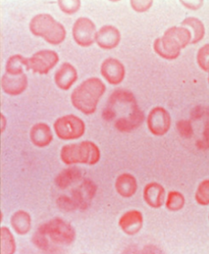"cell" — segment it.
<instances>
[{"label":"cell","mask_w":209,"mask_h":254,"mask_svg":"<svg viewBox=\"0 0 209 254\" xmlns=\"http://www.w3.org/2000/svg\"><path fill=\"white\" fill-rule=\"evenodd\" d=\"M143 214L136 209L126 211L122 214L118 222L122 231L129 236L139 234L143 226Z\"/></svg>","instance_id":"13"},{"label":"cell","mask_w":209,"mask_h":254,"mask_svg":"<svg viewBox=\"0 0 209 254\" xmlns=\"http://www.w3.org/2000/svg\"><path fill=\"white\" fill-rule=\"evenodd\" d=\"M171 123L170 114L163 107H153L146 118L148 129L157 137L166 134L171 127Z\"/></svg>","instance_id":"9"},{"label":"cell","mask_w":209,"mask_h":254,"mask_svg":"<svg viewBox=\"0 0 209 254\" xmlns=\"http://www.w3.org/2000/svg\"><path fill=\"white\" fill-rule=\"evenodd\" d=\"M59 62V55L52 50H42L29 58L28 71L39 75L48 74Z\"/></svg>","instance_id":"8"},{"label":"cell","mask_w":209,"mask_h":254,"mask_svg":"<svg viewBox=\"0 0 209 254\" xmlns=\"http://www.w3.org/2000/svg\"><path fill=\"white\" fill-rule=\"evenodd\" d=\"M6 119L5 118L3 114L1 115V128H2V133H3V131L6 129Z\"/></svg>","instance_id":"33"},{"label":"cell","mask_w":209,"mask_h":254,"mask_svg":"<svg viewBox=\"0 0 209 254\" xmlns=\"http://www.w3.org/2000/svg\"><path fill=\"white\" fill-rule=\"evenodd\" d=\"M105 91L106 85L100 78H88L72 91L71 103L77 111L91 115L96 112L98 103Z\"/></svg>","instance_id":"3"},{"label":"cell","mask_w":209,"mask_h":254,"mask_svg":"<svg viewBox=\"0 0 209 254\" xmlns=\"http://www.w3.org/2000/svg\"><path fill=\"white\" fill-rule=\"evenodd\" d=\"M54 132L63 141L77 140L84 136L86 126L83 119L72 114L63 115L54 123Z\"/></svg>","instance_id":"7"},{"label":"cell","mask_w":209,"mask_h":254,"mask_svg":"<svg viewBox=\"0 0 209 254\" xmlns=\"http://www.w3.org/2000/svg\"><path fill=\"white\" fill-rule=\"evenodd\" d=\"M57 204L58 207L63 211H74L77 210L75 202L72 200V197L68 196V195H61L57 200Z\"/></svg>","instance_id":"29"},{"label":"cell","mask_w":209,"mask_h":254,"mask_svg":"<svg viewBox=\"0 0 209 254\" xmlns=\"http://www.w3.org/2000/svg\"><path fill=\"white\" fill-rule=\"evenodd\" d=\"M105 121L113 123L122 133H130L141 127L145 115L140 108L136 96L127 89H117L110 95L103 111Z\"/></svg>","instance_id":"1"},{"label":"cell","mask_w":209,"mask_h":254,"mask_svg":"<svg viewBox=\"0 0 209 254\" xmlns=\"http://www.w3.org/2000/svg\"><path fill=\"white\" fill-rule=\"evenodd\" d=\"M97 187L93 181L89 179L84 180L79 186L72 190L71 195L72 200L79 210H86L93 200L96 195Z\"/></svg>","instance_id":"12"},{"label":"cell","mask_w":209,"mask_h":254,"mask_svg":"<svg viewBox=\"0 0 209 254\" xmlns=\"http://www.w3.org/2000/svg\"><path fill=\"white\" fill-rule=\"evenodd\" d=\"M96 26L90 18L80 17L74 22L72 35L74 41L80 47H90L96 39Z\"/></svg>","instance_id":"10"},{"label":"cell","mask_w":209,"mask_h":254,"mask_svg":"<svg viewBox=\"0 0 209 254\" xmlns=\"http://www.w3.org/2000/svg\"><path fill=\"white\" fill-rule=\"evenodd\" d=\"M76 239V231L70 222L54 218L38 226L32 237L33 244L38 250L48 253H61Z\"/></svg>","instance_id":"2"},{"label":"cell","mask_w":209,"mask_h":254,"mask_svg":"<svg viewBox=\"0 0 209 254\" xmlns=\"http://www.w3.org/2000/svg\"><path fill=\"white\" fill-rule=\"evenodd\" d=\"M100 149L96 144L91 141L72 143L62 147L60 158L67 165H95L100 160Z\"/></svg>","instance_id":"6"},{"label":"cell","mask_w":209,"mask_h":254,"mask_svg":"<svg viewBox=\"0 0 209 254\" xmlns=\"http://www.w3.org/2000/svg\"><path fill=\"white\" fill-rule=\"evenodd\" d=\"M115 188L120 196L126 198H131L137 191V180L131 173H122L116 178Z\"/></svg>","instance_id":"19"},{"label":"cell","mask_w":209,"mask_h":254,"mask_svg":"<svg viewBox=\"0 0 209 254\" xmlns=\"http://www.w3.org/2000/svg\"><path fill=\"white\" fill-rule=\"evenodd\" d=\"M100 72L106 81L112 85H119L125 79V66L115 58H107L102 62Z\"/></svg>","instance_id":"11"},{"label":"cell","mask_w":209,"mask_h":254,"mask_svg":"<svg viewBox=\"0 0 209 254\" xmlns=\"http://www.w3.org/2000/svg\"><path fill=\"white\" fill-rule=\"evenodd\" d=\"M81 171L76 167H70L63 169L54 180L55 185L61 189H66L74 183L80 181L81 178Z\"/></svg>","instance_id":"21"},{"label":"cell","mask_w":209,"mask_h":254,"mask_svg":"<svg viewBox=\"0 0 209 254\" xmlns=\"http://www.w3.org/2000/svg\"><path fill=\"white\" fill-rule=\"evenodd\" d=\"M10 226L18 235L24 236L28 234L32 227V219L27 211L18 210L10 218Z\"/></svg>","instance_id":"20"},{"label":"cell","mask_w":209,"mask_h":254,"mask_svg":"<svg viewBox=\"0 0 209 254\" xmlns=\"http://www.w3.org/2000/svg\"><path fill=\"white\" fill-rule=\"evenodd\" d=\"M164 204L169 211H173V212L179 211L185 206V195L178 190H170L165 196Z\"/></svg>","instance_id":"25"},{"label":"cell","mask_w":209,"mask_h":254,"mask_svg":"<svg viewBox=\"0 0 209 254\" xmlns=\"http://www.w3.org/2000/svg\"><path fill=\"white\" fill-rule=\"evenodd\" d=\"M30 138L33 145L38 148H45L51 144L54 140V134L48 124L38 123L31 127Z\"/></svg>","instance_id":"18"},{"label":"cell","mask_w":209,"mask_h":254,"mask_svg":"<svg viewBox=\"0 0 209 254\" xmlns=\"http://www.w3.org/2000/svg\"><path fill=\"white\" fill-rule=\"evenodd\" d=\"M29 29L33 35L43 38L53 46L61 45L66 40L65 26L52 15L46 13L34 16L29 23Z\"/></svg>","instance_id":"5"},{"label":"cell","mask_w":209,"mask_h":254,"mask_svg":"<svg viewBox=\"0 0 209 254\" xmlns=\"http://www.w3.org/2000/svg\"><path fill=\"white\" fill-rule=\"evenodd\" d=\"M142 197L145 203L149 207L153 209L160 208L165 203V189L159 183H149L144 188Z\"/></svg>","instance_id":"17"},{"label":"cell","mask_w":209,"mask_h":254,"mask_svg":"<svg viewBox=\"0 0 209 254\" xmlns=\"http://www.w3.org/2000/svg\"><path fill=\"white\" fill-rule=\"evenodd\" d=\"M195 200L201 206L209 204V180L205 179L200 183L195 192Z\"/></svg>","instance_id":"26"},{"label":"cell","mask_w":209,"mask_h":254,"mask_svg":"<svg viewBox=\"0 0 209 254\" xmlns=\"http://www.w3.org/2000/svg\"><path fill=\"white\" fill-rule=\"evenodd\" d=\"M193 34L185 26H173L153 42V50L163 59L173 61L181 54V50L191 43Z\"/></svg>","instance_id":"4"},{"label":"cell","mask_w":209,"mask_h":254,"mask_svg":"<svg viewBox=\"0 0 209 254\" xmlns=\"http://www.w3.org/2000/svg\"><path fill=\"white\" fill-rule=\"evenodd\" d=\"M29 58L21 54L10 56L6 63V73L10 75H20L24 74V69L28 71Z\"/></svg>","instance_id":"22"},{"label":"cell","mask_w":209,"mask_h":254,"mask_svg":"<svg viewBox=\"0 0 209 254\" xmlns=\"http://www.w3.org/2000/svg\"><path fill=\"white\" fill-rule=\"evenodd\" d=\"M58 4L63 13L70 15L76 14L81 6V2L79 0H59Z\"/></svg>","instance_id":"27"},{"label":"cell","mask_w":209,"mask_h":254,"mask_svg":"<svg viewBox=\"0 0 209 254\" xmlns=\"http://www.w3.org/2000/svg\"><path fill=\"white\" fill-rule=\"evenodd\" d=\"M121 34L117 27L112 25L102 26L96 32L95 42L103 50H113L120 45Z\"/></svg>","instance_id":"14"},{"label":"cell","mask_w":209,"mask_h":254,"mask_svg":"<svg viewBox=\"0 0 209 254\" xmlns=\"http://www.w3.org/2000/svg\"><path fill=\"white\" fill-rule=\"evenodd\" d=\"M1 248L2 254H14L16 252V241L7 226L1 227Z\"/></svg>","instance_id":"24"},{"label":"cell","mask_w":209,"mask_h":254,"mask_svg":"<svg viewBox=\"0 0 209 254\" xmlns=\"http://www.w3.org/2000/svg\"><path fill=\"white\" fill-rule=\"evenodd\" d=\"M209 44H205V46L198 50L197 55V61L198 65L205 72L209 71Z\"/></svg>","instance_id":"28"},{"label":"cell","mask_w":209,"mask_h":254,"mask_svg":"<svg viewBox=\"0 0 209 254\" xmlns=\"http://www.w3.org/2000/svg\"><path fill=\"white\" fill-rule=\"evenodd\" d=\"M177 129L181 137L189 138L193 135V127L189 120L182 119V120L178 121V123H177Z\"/></svg>","instance_id":"31"},{"label":"cell","mask_w":209,"mask_h":254,"mask_svg":"<svg viewBox=\"0 0 209 254\" xmlns=\"http://www.w3.org/2000/svg\"><path fill=\"white\" fill-rule=\"evenodd\" d=\"M182 26L191 28L193 32V38H192V45H196L201 42L205 35V26L201 20L196 17H189L184 19L181 22Z\"/></svg>","instance_id":"23"},{"label":"cell","mask_w":209,"mask_h":254,"mask_svg":"<svg viewBox=\"0 0 209 254\" xmlns=\"http://www.w3.org/2000/svg\"><path fill=\"white\" fill-rule=\"evenodd\" d=\"M181 3L190 10H198L203 5V1H181Z\"/></svg>","instance_id":"32"},{"label":"cell","mask_w":209,"mask_h":254,"mask_svg":"<svg viewBox=\"0 0 209 254\" xmlns=\"http://www.w3.org/2000/svg\"><path fill=\"white\" fill-rule=\"evenodd\" d=\"M153 2L152 0H132L130 5L135 11L144 13L151 8Z\"/></svg>","instance_id":"30"},{"label":"cell","mask_w":209,"mask_h":254,"mask_svg":"<svg viewBox=\"0 0 209 254\" xmlns=\"http://www.w3.org/2000/svg\"><path fill=\"white\" fill-rule=\"evenodd\" d=\"M28 77L26 74L10 75L5 73L1 78L2 91L11 96H18L26 91L28 87Z\"/></svg>","instance_id":"16"},{"label":"cell","mask_w":209,"mask_h":254,"mask_svg":"<svg viewBox=\"0 0 209 254\" xmlns=\"http://www.w3.org/2000/svg\"><path fill=\"white\" fill-rule=\"evenodd\" d=\"M78 71L70 62H64L54 74V83L62 91H68L76 83Z\"/></svg>","instance_id":"15"}]
</instances>
